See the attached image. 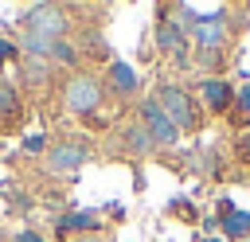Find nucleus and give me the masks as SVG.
Wrapping results in <instances>:
<instances>
[{
  "instance_id": "nucleus-1",
  "label": "nucleus",
  "mask_w": 250,
  "mask_h": 242,
  "mask_svg": "<svg viewBox=\"0 0 250 242\" xmlns=\"http://www.w3.org/2000/svg\"><path fill=\"white\" fill-rule=\"evenodd\" d=\"M176 16H184V20H180V27L188 31V39H195V47H199V51H227V43H230V20H227L230 12H227V8L199 16L195 8L176 4Z\"/></svg>"
},
{
  "instance_id": "nucleus-2",
  "label": "nucleus",
  "mask_w": 250,
  "mask_h": 242,
  "mask_svg": "<svg viewBox=\"0 0 250 242\" xmlns=\"http://www.w3.org/2000/svg\"><path fill=\"white\" fill-rule=\"evenodd\" d=\"M152 98H156V105L168 113V121L180 129V133H199L203 129V105L195 101V94H188L184 86H176V82H156V90H152Z\"/></svg>"
},
{
  "instance_id": "nucleus-3",
  "label": "nucleus",
  "mask_w": 250,
  "mask_h": 242,
  "mask_svg": "<svg viewBox=\"0 0 250 242\" xmlns=\"http://www.w3.org/2000/svg\"><path fill=\"white\" fill-rule=\"evenodd\" d=\"M70 16H74V8L43 0V4H31V8L20 12L16 31H35V35H47V39H70V31H74Z\"/></svg>"
},
{
  "instance_id": "nucleus-4",
  "label": "nucleus",
  "mask_w": 250,
  "mask_h": 242,
  "mask_svg": "<svg viewBox=\"0 0 250 242\" xmlns=\"http://www.w3.org/2000/svg\"><path fill=\"white\" fill-rule=\"evenodd\" d=\"M102 105H105V86H102V78H98V74L78 70V74H70V78H66V86H62V109H66L70 117L90 121Z\"/></svg>"
},
{
  "instance_id": "nucleus-5",
  "label": "nucleus",
  "mask_w": 250,
  "mask_h": 242,
  "mask_svg": "<svg viewBox=\"0 0 250 242\" xmlns=\"http://www.w3.org/2000/svg\"><path fill=\"white\" fill-rule=\"evenodd\" d=\"M90 160V141L86 137H59L47 152H43V172L47 176H66L74 180V172Z\"/></svg>"
},
{
  "instance_id": "nucleus-6",
  "label": "nucleus",
  "mask_w": 250,
  "mask_h": 242,
  "mask_svg": "<svg viewBox=\"0 0 250 242\" xmlns=\"http://www.w3.org/2000/svg\"><path fill=\"white\" fill-rule=\"evenodd\" d=\"M137 121L145 125V133L152 137V148H176L180 144V129L168 121V113L156 105V98L148 94V98H141V105H137Z\"/></svg>"
},
{
  "instance_id": "nucleus-7",
  "label": "nucleus",
  "mask_w": 250,
  "mask_h": 242,
  "mask_svg": "<svg viewBox=\"0 0 250 242\" xmlns=\"http://www.w3.org/2000/svg\"><path fill=\"white\" fill-rule=\"evenodd\" d=\"M78 234H105V222H102V211L98 207H74L66 215L55 219V238H78Z\"/></svg>"
},
{
  "instance_id": "nucleus-8",
  "label": "nucleus",
  "mask_w": 250,
  "mask_h": 242,
  "mask_svg": "<svg viewBox=\"0 0 250 242\" xmlns=\"http://www.w3.org/2000/svg\"><path fill=\"white\" fill-rule=\"evenodd\" d=\"M152 43H156V51H164L172 62H180V66H188V62H191L188 31L180 27V20H160V23L152 27Z\"/></svg>"
},
{
  "instance_id": "nucleus-9",
  "label": "nucleus",
  "mask_w": 250,
  "mask_h": 242,
  "mask_svg": "<svg viewBox=\"0 0 250 242\" xmlns=\"http://www.w3.org/2000/svg\"><path fill=\"white\" fill-rule=\"evenodd\" d=\"M199 94H203V113H230L234 105V86L223 78V74H211V78H199Z\"/></svg>"
},
{
  "instance_id": "nucleus-10",
  "label": "nucleus",
  "mask_w": 250,
  "mask_h": 242,
  "mask_svg": "<svg viewBox=\"0 0 250 242\" xmlns=\"http://www.w3.org/2000/svg\"><path fill=\"white\" fill-rule=\"evenodd\" d=\"M102 86H105V94H113V98H133V94L141 90L137 70H133L129 62H121V59H109V62H105Z\"/></svg>"
},
{
  "instance_id": "nucleus-11",
  "label": "nucleus",
  "mask_w": 250,
  "mask_h": 242,
  "mask_svg": "<svg viewBox=\"0 0 250 242\" xmlns=\"http://www.w3.org/2000/svg\"><path fill=\"white\" fill-rule=\"evenodd\" d=\"M20 121H23V98L12 82L0 78V133H12Z\"/></svg>"
},
{
  "instance_id": "nucleus-12",
  "label": "nucleus",
  "mask_w": 250,
  "mask_h": 242,
  "mask_svg": "<svg viewBox=\"0 0 250 242\" xmlns=\"http://www.w3.org/2000/svg\"><path fill=\"white\" fill-rule=\"evenodd\" d=\"M20 70H23V86L31 90H47L51 82H55V62H47V59H31V55H20Z\"/></svg>"
},
{
  "instance_id": "nucleus-13",
  "label": "nucleus",
  "mask_w": 250,
  "mask_h": 242,
  "mask_svg": "<svg viewBox=\"0 0 250 242\" xmlns=\"http://www.w3.org/2000/svg\"><path fill=\"white\" fill-rule=\"evenodd\" d=\"M121 144H125V152H129V156H148V152H156V148H152V137L145 133V125H141V121H133V125H125V129H121Z\"/></svg>"
},
{
  "instance_id": "nucleus-14",
  "label": "nucleus",
  "mask_w": 250,
  "mask_h": 242,
  "mask_svg": "<svg viewBox=\"0 0 250 242\" xmlns=\"http://www.w3.org/2000/svg\"><path fill=\"white\" fill-rule=\"evenodd\" d=\"M219 234L227 238V242H250V211H230L223 222H219Z\"/></svg>"
},
{
  "instance_id": "nucleus-15",
  "label": "nucleus",
  "mask_w": 250,
  "mask_h": 242,
  "mask_svg": "<svg viewBox=\"0 0 250 242\" xmlns=\"http://www.w3.org/2000/svg\"><path fill=\"white\" fill-rule=\"evenodd\" d=\"M230 113H238L234 125H250V78L234 90V105H230Z\"/></svg>"
},
{
  "instance_id": "nucleus-16",
  "label": "nucleus",
  "mask_w": 250,
  "mask_h": 242,
  "mask_svg": "<svg viewBox=\"0 0 250 242\" xmlns=\"http://www.w3.org/2000/svg\"><path fill=\"white\" fill-rule=\"evenodd\" d=\"M47 148H51L47 133H27V137H23V152H31V156H43Z\"/></svg>"
},
{
  "instance_id": "nucleus-17",
  "label": "nucleus",
  "mask_w": 250,
  "mask_h": 242,
  "mask_svg": "<svg viewBox=\"0 0 250 242\" xmlns=\"http://www.w3.org/2000/svg\"><path fill=\"white\" fill-rule=\"evenodd\" d=\"M172 215H176V219H184V222H199V211H195V203H191V199H188V203H184V199H176V203H172Z\"/></svg>"
},
{
  "instance_id": "nucleus-18",
  "label": "nucleus",
  "mask_w": 250,
  "mask_h": 242,
  "mask_svg": "<svg viewBox=\"0 0 250 242\" xmlns=\"http://www.w3.org/2000/svg\"><path fill=\"white\" fill-rule=\"evenodd\" d=\"M12 59H20V47H16V39H4L0 35V66L12 62Z\"/></svg>"
},
{
  "instance_id": "nucleus-19",
  "label": "nucleus",
  "mask_w": 250,
  "mask_h": 242,
  "mask_svg": "<svg viewBox=\"0 0 250 242\" xmlns=\"http://www.w3.org/2000/svg\"><path fill=\"white\" fill-rule=\"evenodd\" d=\"M8 242H47V238H43L39 230H20V234H12Z\"/></svg>"
},
{
  "instance_id": "nucleus-20",
  "label": "nucleus",
  "mask_w": 250,
  "mask_h": 242,
  "mask_svg": "<svg viewBox=\"0 0 250 242\" xmlns=\"http://www.w3.org/2000/svg\"><path fill=\"white\" fill-rule=\"evenodd\" d=\"M66 242H109L105 234H78V238H66Z\"/></svg>"
},
{
  "instance_id": "nucleus-21",
  "label": "nucleus",
  "mask_w": 250,
  "mask_h": 242,
  "mask_svg": "<svg viewBox=\"0 0 250 242\" xmlns=\"http://www.w3.org/2000/svg\"><path fill=\"white\" fill-rule=\"evenodd\" d=\"M199 242H227L223 234H207V238H199Z\"/></svg>"
}]
</instances>
